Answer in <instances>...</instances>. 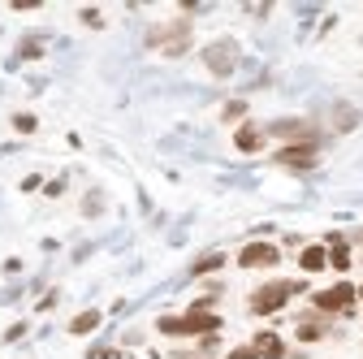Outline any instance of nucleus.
Instances as JSON below:
<instances>
[{"label":"nucleus","mask_w":363,"mask_h":359,"mask_svg":"<svg viewBox=\"0 0 363 359\" xmlns=\"http://www.w3.org/2000/svg\"><path fill=\"white\" fill-rule=\"evenodd\" d=\"M220 329V316L208 311L203 303L191 307L186 316H160V333H216Z\"/></svg>","instance_id":"obj_1"},{"label":"nucleus","mask_w":363,"mask_h":359,"mask_svg":"<svg viewBox=\"0 0 363 359\" xmlns=\"http://www.w3.org/2000/svg\"><path fill=\"white\" fill-rule=\"evenodd\" d=\"M298 290H307V286L303 282H268V286H259L251 294V311H255V316H272V311H281L286 299L298 294Z\"/></svg>","instance_id":"obj_2"},{"label":"nucleus","mask_w":363,"mask_h":359,"mask_svg":"<svg viewBox=\"0 0 363 359\" xmlns=\"http://www.w3.org/2000/svg\"><path fill=\"white\" fill-rule=\"evenodd\" d=\"M354 286L350 282H337V286H329V290H320V294H315L311 303H315V311H320V316H333V311H337V316H346V311L354 307Z\"/></svg>","instance_id":"obj_3"},{"label":"nucleus","mask_w":363,"mask_h":359,"mask_svg":"<svg viewBox=\"0 0 363 359\" xmlns=\"http://www.w3.org/2000/svg\"><path fill=\"white\" fill-rule=\"evenodd\" d=\"M203 65H208L216 78L234 74V65H238V43H234V39H216V43H208V48H203Z\"/></svg>","instance_id":"obj_4"},{"label":"nucleus","mask_w":363,"mask_h":359,"mask_svg":"<svg viewBox=\"0 0 363 359\" xmlns=\"http://www.w3.org/2000/svg\"><path fill=\"white\" fill-rule=\"evenodd\" d=\"M277 260H281V251L272 247V243H247V247L238 251V264H242V268H272Z\"/></svg>","instance_id":"obj_5"},{"label":"nucleus","mask_w":363,"mask_h":359,"mask_svg":"<svg viewBox=\"0 0 363 359\" xmlns=\"http://www.w3.org/2000/svg\"><path fill=\"white\" fill-rule=\"evenodd\" d=\"M152 43H156V48H164L169 57H177V53H186V43H191V26L177 22L173 31H152Z\"/></svg>","instance_id":"obj_6"},{"label":"nucleus","mask_w":363,"mask_h":359,"mask_svg":"<svg viewBox=\"0 0 363 359\" xmlns=\"http://www.w3.org/2000/svg\"><path fill=\"white\" fill-rule=\"evenodd\" d=\"M268 134H277V139H290V143H320V139H315V130L307 126V121H272L268 126Z\"/></svg>","instance_id":"obj_7"},{"label":"nucleus","mask_w":363,"mask_h":359,"mask_svg":"<svg viewBox=\"0 0 363 359\" xmlns=\"http://www.w3.org/2000/svg\"><path fill=\"white\" fill-rule=\"evenodd\" d=\"M277 165H290V169H311L315 165V148L311 143H290L277 152Z\"/></svg>","instance_id":"obj_8"},{"label":"nucleus","mask_w":363,"mask_h":359,"mask_svg":"<svg viewBox=\"0 0 363 359\" xmlns=\"http://www.w3.org/2000/svg\"><path fill=\"white\" fill-rule=\"evenodd\" d=\"M234 148H238V152H247V156H251V152H259V148H264V130H259L255 121L238 126V134H234Z\"/></svg>","instance_id":"obj_9"},{"label":"nucleus","mask_w":363,"mask_h":359,"mask_svg":"<svg viewBox=\"0 0 363 359\" xmlns=\"http://www.w3.org/2000/svg\"><path fill=\"white\" fill-rule=\"evenodd\" d=\"M251 346H255V355H259V359H286V342H281L277 333H255V342H251Z\"/></svg>","instance_id":"obj_10"},{"label":"nucleus","mask_w":363,"mask_h":359,"mask_svg":"<svg viewBox=\"0 0 363 359\" xmlns=\"http://www.w3.org/2000/svg\"><path fill=\"white\" fill-rule=\"evenodd\" d=\"M298 264H303V273H320V268L329 264V251H325V247H303Z\"/></svg>","instance_id":"obj_11"},{"label":"nucleus","mask_w":363,"mask_h":359,"mask_svg":"<svg viewBox=\"0 0 363 359\" xmlns=\"http://www.w3.org/2000/svg\"><path fill=\"white\" fill-rule=\"evenodd\" d=\"M100 311H78V316L69 321V333H91V329H100Z\"/></svg>","instance_id":"obj_12"},{"label":"nucleus","mask_w":363,"mask_h":359,"mask_svg":"<svg viewBox=\"0 0 363 359\" xmlns=\"http://www.w3.org/2000/svg\"><path fill=\"white\" fill-rule=\"evenodd\" d=\"M333 247H329V264L337 268V273H346V268H350V247L342 243V238H329Z\"/></svg>","instance_id":"obj_13"},{"label":"nucleus","mask_w":363,"mask_h":359,"mask_svg":"<svg viewBox=\"0 0 363 359\" xmlns=\"http://www.w3.org/2000/svg\"><path fill=\"white\" fill-rule=\"evenodd\" d=\"M220 264H225V255H220V251H212V255H199V260H195V277H203V273H216Z\"/></svg>","instance_id":"obj_14"},{"label":"nucleus","mask_w":363,"mask_h":359,"mask_svg":"<svg viewBox=\"0 0 363 359\" xmlns=\"http://www.w3.org/2000/svg\"><path fill=\"white\" fill-rule=\"evenodd\" d=\"M320 333H325V316H311V321L298 325V338H303V342H315Z\"/></svg>","instance_id":"obj_15"},{"label":"nucleus","mask_w":363,"mask_h":359,"mask_svg":"<svg viewBox=\"0 0 363 359\" xmlns=\"http://www.w3.org/2000/svg\"><path fill=\"white\" fill-rule=\"evenodd\" d=\"M354 121H359V113H354L350 104H342V109H337V117H333V126H337V130H350Z\"/></svg>","instance_id":"obj_16"},{"label":"nucleus","mask_w":363,"mask_h":359,"mask_svg":"<svg viewBox=\"0 0 363 359\" xmlns=\"http://www.w3.org/2000/svg\"><path fill=\"white\" fill-rule=\"evenodd\" d=\"M242 113H247L242 100H230V104H225V121H242Z\"/></svg>","instance_id":"obj_17"},{"label":"nucleus","mask_w":363,"mask_h":359,"mask_svg":"<svg viewBox=\"0 0 363 359\" xmlns=\"http://www.w3.org/2000/svg\"><path fill=\"white\" fill-rule=\"evenodd\" d=\"M86 359H121V355L108 350V346H96V350H86Z\"/></svg>","instance_id":"obj_18"},{"label":"nucleus","mask_w":363,"mask_h":359,"mask_svg":"<svg viewBox=\"0 0 363 359\" xmlns=\"http://www.w3.org/2000/svg\"><path fill=\"white\" fill-rule=\"evenodd\" d=\"M230 359H259V355H255V346H238V350H230Z\"/></svg>","instance_id":"obj_19"},{"label":"nucleus","mask_w":363,"mask_h":359,"mask_svg":"<svg viewBox=\"0 0 363 359\" xmlns=\"http://www.w3.org/2000/svg\"><path fill=\"white\" fill-rule=\"evenodd\" d=\"M13 126H18V130H35V117H26V113H18V117H13Z\"/></svg>","instance_id":"obj_20"},{"label":"nucleus","mask_w":363,"mask_h":359,"mask_svg":"<svg viewBox=\"0 0 363 359\" xmlns=\"http://www.w3.org/2000/svg\"><path fill=\"white\" fill-rule=\"evenodd\" d=\"M354 294H359V299H363V286H359V290H354Z\"/></svg>","instance_id":"obj_21"}]
</instances>
